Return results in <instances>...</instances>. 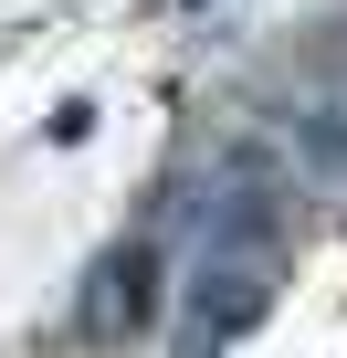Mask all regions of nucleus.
I'll list each match as a JSON object with an SVG mask.
<instances>
[{
    "label": "nucleus",
    "mask_w": 347,
    "mask_h": 358,
    "mask_svg": "<svg viewBox=\"0 0 347 358\" xmlns=\"http://www.w3.org/2000/svg\"><path fill=\"white\" fill-rule=\"evenodd\" d=\"M253 306H263V274H253V264H211L190 316H200V327H211V348H221V337H242V316H253Z\"/></svg>",
    "instance_id": "obj_1"
}]
</instances>
